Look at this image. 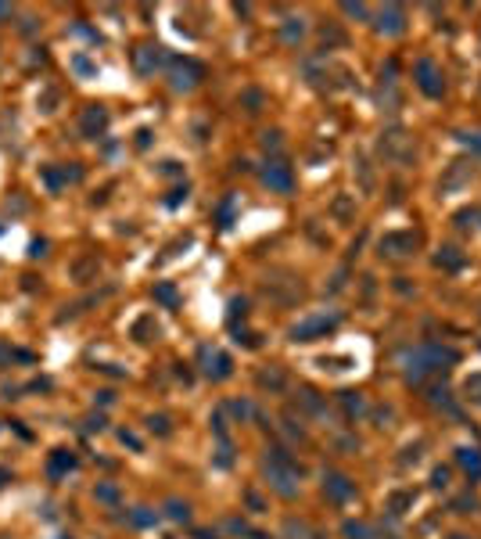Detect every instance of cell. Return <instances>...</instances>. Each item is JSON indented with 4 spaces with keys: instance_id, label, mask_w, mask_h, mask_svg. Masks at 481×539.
I'll return each instance as SVG.
<instances>
[{
    "instance_id": "6da1fadb",
    "label": "cell",
    "mask_w": 481,
    "mask_h": 539,
    "mask_svg": "<svg viewBox=\"0 0 481 539\" xmlns=\"http://www.w3.org/2000/svg\"><path fill=\"white\" fill-rule=\"evenodd\" d=\"M76 69L83 72V76H90V72H94V65H90V61H86V58H76Z\"/></svg>"
},
{
    "instance_id": "7a4b0ae2",
    "label": "cell",
    "mask_w": 481,
    "mask_h": 539,
    "mask_svg": "<svg viewBox=\"0 0 481 539\" xmlns=\"http://www.w3.org/2000/svg\"><path fill=\"white\" fill-rule=\"evenodd\" d=\"M4 15H11V7H4V4H0V18H4Z\"/></svg>"
}]
</instances>
